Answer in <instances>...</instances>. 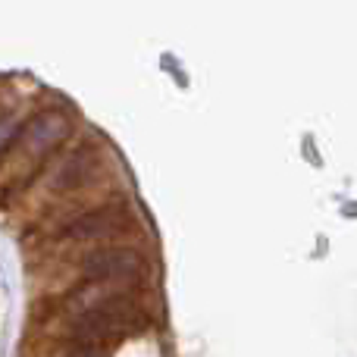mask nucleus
Returning a JSON list of instances; mask_svg holds the SVG:
<instances>
[{"label": "nucleus", "instance_id": "4", "mask_svg": "<svg viewBox=\"0 0 357 357\" xmlns=\"http://www.w3.org/2000/svg\"><path fill=\"white\" fill-rule=\"evenodd\" d=\"M119 226V213L113 210H98V213H88L82 220H75L66 229L69 238H100V235H110Z\"/></svg>", "mask_w": 357, "mask_h": 357}, {"label": "nucleus", "instance_id": "3", "mask_svg": "<svg viewBox=\"0 0 357 357\" xmlns=\"http://www.w3.org/2000/svg\"><path fill=\"white\" fill-rule=\"evenodd\" d=\"M66 132H69V119L60 110H44L22 129V148L29 154H41V151L54 148Z\"/></svg>", "mask_w": 357, "mask_h": 357}, {"label": "nucleus", "instance_id": "2", "mask_svg": "<svg viewBox=\"0 0 357 357\" xmlns=\"http://www.w3.org/2000/svg\"><path fill=\"white\" fill-rule=\"evenodd\" d=\"M82 270L91 282H119V279H135L142 270V260L129 248H100V251L88 254Z\"/></svg>", "mask_w": 357, "mask_h": 357}, {"label": "nucleus", "instance_id": "1", "mask_svg": "<svg viewBox=\"0 0 357 357\" xmlns=\"http://www.w3.org/2000/svg\"><path fill=\"white\" fill-rule=\"evenodd\" d=\"M129 317H132V310L123 298H104V301L91 304L88 310H82L73 335L79 342H100L107 335L119 333L123 323H129Z\"/></svg>", "mask_w": 357, "mask_h": 357}, {"label": "nucleus", "instance_id": "6", "mask_svg": "<svg viewBox=\"0 0 357 357\" xmlns=\"http://www.w3.org/2000/svg\"><path fill=\"white\" fill-rule=\"evenodd\" d=\"M88 357H94V354H88Z\"/></svg>", "mask_w": 357, "mask_h": 357}, {"label": "nucleus", "instance_id": "5", "mask_svg": "<svg viewBox=\"0 0 357 357\" xmlns=\"http://www.w3.org/2000/svg\"><path fill=\"white\" fill-rule=\"evenodd\" d=\"M19 135V123L13 116H3L0 119V151H6L13 144V138Z\"/></svg>", "mask_w": 357, "mask_h": 357}]
</instances>
